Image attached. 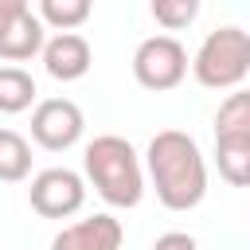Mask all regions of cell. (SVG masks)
I'll return each mask as SVG.
<instances>
[{
  "instance_id": "277c9868",
  "label": "cell",
  "mask_w": 250,
  "mask_h": 250,
  "mask_svg": "<svg viewBox=\"0 0 250 250\" xmlns=\"http://www.w3.org/2000/svg\"><path fill=\"white\" fill-rule=\"evenodd\" d=\"M188 74V51L172 35H148L133 51V78L145 90H176Z\"/></svg>"
},
{
  "instance_id": "9a60e30c",
  "label": "cell",
  "mask_w": 250,
  "mask_h": 250,
  "mask_svg": "<svg viewBox=\"0 0 250 250\" xmlns=\"http://www.w3.org/2000/svg\"><path fill=\"white\" fill-rule=\"evenodd\" d=\"M152 16H156L160 27L180 31L199 16V0H152Z\"/></svg>"
},
{
  "instance_id": "2e32d148",
  "label": "cell",
  "mask_w": 250,
  "mask_h": 250,
  "mask_svg": "<svg viewBox=\"0 0 250 250\" xmlns=\"http://www.w3.org/2000/svg\"><path fill=\"white\" fill-rule=\"evenodd\" d=\"M152 250H199V246H195L191 234H184V230H168V234H160V238L152 242Z\"/></svg>"
},
{
  "instance_id": "7a4b0ae2",
  "label": "cell",
  "mask_w": 250,
  "mask_h": 250,
  "mask_svg": "<svg viewBox=\"0 0 250 250\" xmlns=\"http://www.w3.org/2000/svg\"><path fill=\"white\" fill-rule=\"evenodd\" d=\"M82 168H86V180L94 184V191L109 207H137L141 203L145 172H141L137 148L125 137H117V133L94 137L82 152Z\"/></svg>"
},
{
  "instance_id": "8fae6325",
  "label": "cell",
  "mask_w": 250,
  "mask_h": 250,
  "mask_svg": "<svg viewBox=\"0 0 250 250\" xmlns=\"http://www.w3.org/2000/svg\"><path fill=\"white\" fill-rule=\"evenodd\" d=\"M35 102V78L23 66H0V113H23Z\"/></svg>"
},
{
  "instance_id": "6da1fadb",
  "label": "cell",
  "mask_w": 250,
  "mask_h": 250,
  "mask_svg": "<svg viewBox=\"0 0 250 250\" xmlns=\"http://www.w3.org/2000/svg\"><path fill=\"white\" fill-rule=\"evenodd\" d=\"M145 164H148L156 199L168 211H191L207 195V164H203L195 137H188L180 129H160L148 141Z\"/></svg>"
},
{
  "instance_id": "4fadbf2b",
  "label": "cell",
  "mask_w": 250,
  "mask_h": 250,
  "mask_svg": "<svg viewBox=\"0 0 250 250\" xmlns=\"http://www.w3.org/2000/svg\"><path fill=\"white\" fill-rule=\"evenodd\" d=\"M94 0H39V20L59 27V31H74L90 20Z\"/></svg>"
},
{
  "instance_id": "52a82bcc",
  "label": "cell",
  "mask_w": 250,
  "mask_h": 250,
  "mask_svg": "<svg viewBox=\"0 0 250 250\" xmlns=\"http://www.w3.org/2000/svg\"><path fill=\"white\" fill-rule=\"evenodd\" d=\"M121 238H125L121 219H113V215H90L82 223L62 227L51 238V250H117Z\"/></svg>"
},
{
  "instance_id": "9c48e42d",
  "label": "cell",
  "mask_w": 250,
  "mask_h": 250,
  "mask_svg": "<svg viewBox=\"0 0 250 250\" xmlns=\"http://www.w3.org/2000/svg\"><path fill=\"white\" fill-rule=\"evenodd\" d=\"M47 47V39H43V20L39 16H20L4 35H0V59H8V62H23V59H31V55H39Z\"/></svg>"
},
{
  "instance_id": "30bf717a",
  "label": "cell",
  "mask_w": 250,
  "mask_h": 250,
  "mask_svg": "<svg viewBox=\"0 0 250 250\" xmlns=\"http://www.w3.org/2000/svg\"><path fill=\"white\" fill-rule=\"evenodd\" d=\"M215 164L227 184L250 188V137H242V133L215 137Z\"/></svg>"
},
{
  "instance_id": "7c38bea8",
  "label": "cell",
  "mask_w": 250,
  "mask_h": 250,
  "mask_svg": "<svg viewBox=\"0 0 250 250\" xmlns=\"http://www.w3.org/2000/svg\"><path fill=\"white\" fill-rule=\"evenodd\" d=\"M31 176V145L16 129H0V180L20 184Z\"/></svg>"
},
{
  "instance_id": "5bb4252c",
  "label": "cell",
  "mask_w": 250,
  "mask_h": 250,
  "mask_svg": "<svg viewBox=\"0 0 250 250\" xmlns=\"http://www.w3.org/2000/svg\"><path fill=\"white\" fill-rule=\"evenodd\" d=\"M227 133L250 137V90H238V94H230L219 105V113H215V137H227Z\"/></svg>"
},
{
  "instance_id": "8992f818",
  "label": "cell",
  "mask_w": 250,
  "mask_h": 250,
  "mask_svg": "<svg viewBox=\"0 0 250 250\" xmlns=\"http://www.w3.org/2000/svg\"><path fill=\"white\" fill-rule=\"evenodd\" d=\"M27 199L43 219H70L86 203V184L70 168H47V172H39L31 180Z\"/></svg>"
},
{
  "instance_id": "e0dca14e",
  "label": "cell",
  "mask_w": 250,
  "mask_h": 250,
  "mask_svg": "<svg viewBox=\"0 0 250 250\" xmlns=\"http://www.w3.org/2000/svg\"><path fill=\"white\" fill-rule=\"evenodd\" d=\"M20 16H27V0H0V35H4Z\"/></svg>"
},
{
  "instance_id": "ba28073f",
  "label": "cell",
  "mask_w": 250,
  "mask_h": 250,
  "mask_svg": "<svg viewBox=\"0 0 250 250\" xmlns=\"http://www.w3.org/2000/svg\"><path fill=\"white\" fill-rule=\"evenodd\" d=\"M90 62H94V51L78 31H59L43 47V66L55 82H78L90 70Z\"/></svg>"
},
{
  "instance_id": "3957f363",
  "label": "cell",
  "mask_w": 250,
  "mask_h": 250,
  "mask_svg": "<svg viewBox=\"0 0 250 250\" xmlns=\"http://www.w3.org/2000/svg\"><path fill=\"white\" fill-rule=\"evenodd\" d=\"M191 74L207 90H234L250 74V31L242 27L211 31L191 59Z\"/></svg>"
},
{
  "instance_id": "5b68a950",
  "label": "cell",
  "mask_w": 250,
  "mask_h": 250,
  "mask_svg": "<svg viewBox=\"0 0 250 250\" xmlns=\"http://www.w3.org/2000/svg\"><path fill=\"white\" fill-rule=\"evenodd\" d=\"M82 129H86L82 109L70 98H47L31 113V141L47 152H66L70 145H78Z\"/></svg>"
}]
</instances>
